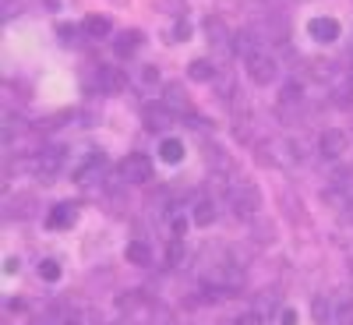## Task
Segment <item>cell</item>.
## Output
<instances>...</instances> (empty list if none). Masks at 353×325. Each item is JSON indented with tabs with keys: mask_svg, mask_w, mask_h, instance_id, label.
<instances>
[{
	"mask_svg": "<svg viewBox=\"0 0 353 325\" xmlns=\"http://www.w3.org/2000/svg\"><path fill=\"white\" fill-rule=\"evenodd\" d=\"M230 205H233V213H237V216H258V209H261L258 184L248 181V177H241V181L230 188Z\"/></svg>",
	"mask_w": 353,
	"mask_h": 325,
	"instance_id": "2",
	"label": "cell"
},
{
	"mask_svg": "<svg viewBox=\"0 0 353 325\" xmlns=\"http://www.w3.org/2000/svg\"><path fill=\"white\" fill-rule=\"evenodd\" d=\"M188 78H191V81H216L212 61H201V57H198V61H191V64H188Z\"/></svg>",
	"mask_w": 353,
	"mask_h": 325,
	"instance_id": "21",
	"label": "cell"
},
{
	"mask_svg": "<svg viewBox=\"0 0 353 325\" xmlns=\"http://www.w3.org/2000/svg\"><path fill=\"white\" fill-rule=\"evenodd\" d=\"M152 8H156V11H166V14H176V18H184V14H188V0H152Z\"/></svg>",
	"mask_w": 353,
	"mask_h": 325,
	"instance_id": "25",
	"label": "cell"
},
{
	"mask_svg": "<svg viewBox=\"0 0 353 325\" xmlns=\"http://www.w3.org/2000/svg\"><path fill=\"white\" fill-rule=\"evenodd\" d=\"M233 325H261V318H258L254 311H248V315H241V318H233Z\"/></svg>",
	"mask_w": 353,
	"mask_h": 325,
	"instance_id": "35",
	"label": "cell"
},
{
	"mask_svg": "<svg viewBox=\"0 0 353 325\" xmlns=\"http://www.w3.org/2000/svg\"><path fill=\"white\" fill-rule=\"evenodd\" d=\"M117 4H124V0H117Z\"/></svg>",
	"mask_w": 353,
	"mask_h": 325,
	"instance_id": "41",
	"label": "cell"
},
{
	"mask_svg": "<svg viewBox=\"0 0 353 325\" xmlns=\"http://www.w3.org/2000/svg\"><path fill=\"white\" fill-rule=\"evenodd\" d=\"M251 311L261 318V322H272L276 315H283V297L276 290H261L258 297H254V304H251Z\"/></svg>",
	"mask_w": 353,
	"mask_h": 325,
	"instance_id": "7",
	"label": "cell"
},
{
	"mask_svg": "<svg viewBox=\"0 0 353 325\" xmlns=\"http://www.w3.org/2000/svg\"><path fill=\"white\" fill-rule=\"evenodd\" d=\"M121 177H124V184H149L152 181V159L145 152H131L121 163Z\"/></svg>",
	"mask_w": 353,
	"mask_h": 325,
	"instance_id": "3",
	"label": "cell"
},
{
	"mask_svg": "<svg viewBox=\"0 0 353 325\" xmlns=\"http://www.w3.org/2000/svg\"><path fill=\"white\" fill-rule=\"evenodd\" d=\"M205 36H209L212 46H226V43H233V32L226 28L223 18H205Z\"/></svg>",
	"mask_w": 353,
	"mask_h": 325,
	"instance_id": "14",
	"label": "cell"
},
{
	"mask_svg": "<svg viewBox=\"0 0 353 325\" xmlns=\"http://www.w3.org/2000/svg\"><path fill=\"white\" fill-rule=\"evenodd\" d=\"M279 325H297V311H293V308H283V315H279Z\"/></svg>",
	"mask_w": 353,
	"mask_h": 325,
	"instance_id": "36",
	"label": "cell"
},
{
	"mask_svg": "<svg viewBox=\"0 0 353 325\" xmlns=\"http://www.w3.org/2000/svg\"><path fill=\"white\" fill-rule=\"evenodd\" d=\"M96 78H99V88H103L106 96H121L124 88H128V75H124V68H110V64H99Z\"/></svg>",
	"mask_w": 353,
	"mask_h": 325,
	"instance_id": "6",
	"label": "cell"
},
{
	"mask_svg": "<svg viewBox=\"0 0 353 325\" xmlns=\"http://www.w3.org/2000/svg\"><path fill=\"white\" fill-rule=\"evenodd\" d=\"M57 36H61V43H78V28L74 25H57Z\"/></svg>",
	"mask_w": 353,
	"mask_h": 325,
	"instance_id": "34",
	"label": "cell"
},
{
	"mask_svg": "<svg viewBox=\"0 0 353 325\" xmlns=\"http://www.w3.org/2000/svg\"><path fill=\"white\" fill-rule=\"evenodd\" d=\"M99 170H103V152L88 156V159H85V163L74 170V181H78V184H92V177H96Z\"/></svg>",
	"mask_w": 353,
	"mask_h": 325,
	"instance_id": "17",
	"label": "cell"
},
{
	"mask_svg": "<svg viewBox=\"0 0 353 325\" xmlns=\"http://www.w3.org/2000/svg\"><path fill=\"white\" fill-rule=\"evenodd\" d=\"M188 39H191V21L181 18V21L173 25V43H188Z\"/></svg>",
	"mask_w": 353,
	"mask_h": 325,
	"instance_id": "32",
	"label": "cell"
},
{
	"mask_svg": "<svg viewBox=\"0 0 353 325\" xmlns=\"http://www.w3.org/2000/svg\"><path fill=\"white\" fill-rule=\"evenodd\" d=\"M251 237H254V244H272V241H276V223H269V219H254Z\"/></svg>",
	"mask_w": 353,
	"mask_h": 325,
	"instance_id": "22",
	"label": "cell"
},
{
	"mask_svg": "<svg viewBox=\"0 0 353 325\" xmlns=\"http://www.w3.org/2000/svg\"><path fill=\"white\" fill-rule=\"evenodd\" d=\"M138 46H141V32H138V28H124V32H117V39H113V53L117 57H134Z\"/></svg>",
	"mask_w": 353,
	"mask_h": 325,
	"instance_id": "11",
	"label": "cell"
},
{
	"mask_svg": "<svg viewBox=\"0 0 353 325\" xmlns=\"http://www.w3.org/2000/svg\"><path fill=\"white\" fill-rule=\"evenodd\" d=\"M4 273H8V276L18 273V258H8V262H4Z\"/></svg>",
	"mask_w": 353,
	"mask_h": 325,
	"instance_id": "37",
	"label": "cell"
},
{
	"mask_svg": "<svg viewBox=\"0 0 353 325\" xmlns=\"http://www.w3.org/2000/svg\"><path fill=\"white\" fill-rule=\"evenodd\" d=\"M350 283H353V265H350Z\"/></svg>",
	"mask_w": 353,
	"mask_h": 325,
	"instance_id": "39",
	"label": "cell"
},
{
	"mask_svg": "<svg viewBox=\"0 0 353 325\" xmlns=\"http://www.w3.org/2000/svg\"><path fill=\"white\" fill-rule=\"evenodd\" d=\"M248 78L254 81V85H269V81H276V75H279V64L272 61L265 50H258L254 57H248Z\"/></svg>",
	"mask_w": 353,
	"mask_h": 325,
	"instance_id": "4",
	"label": "cell"
},
{
	"mask_svg": "<svg viewBox=\"0 0 353 325\" xmlns=\"http://www.w3.org/2000/svg\"><path fill=\"white\" fill-rule=\"evenodd\" d=\"M163 106H166L170 113H191V99H188V92H184L181 81H170V85H166Z\"/></svg>",
	"mask_w": 353,
	"mask_h": 325,
	"instance_id": "9",
	"label": "cell"
},
{
	"mask_svg": "<svg viewBox=\"0 0 353 325\" xmlns=\"http://www.w3.org/2000/svg\"><path fill=\"white\" fill-rule=\"evenodd\" d=\"M170 117H173V113H170L163 103L141 110V121H145V128H149V131H166V128H170Z\"/></svg>",
	"mask_w": 353,
	"mask_h": 325,
	"instance_id": "13",
	"label": "cell"
},
{
	"mask_svg": "<svg viewBox=\"0 0 353 325\" xmlns=\"http://www.w3.org/2000/svg\"><path fill=\"white\" fill-rule=\"evenodd\" d=\"M350 64H353V50H350Z\"/></svg>",
	"mask_w": 353,
	"mask_h": 325,
	"instance_id": "40",
	"label": "cell"
},
{
	"mask_svg": "<svg viewBox=\"0 0 353 325\" xmlns=\"http://www.w3.org/2000/svg\"><path fill=\"white\" fill-rule=\"evenodd\" d=\"M138 85L141 88H156L159 85V68L156 64H141L138 68Z\"/></svg>",
	"mask_w": 353,
	"mask_h": 325,
	"instance_id": "26",
	"label": "cell"
},
{
	"mask_svg": "<svg viewBox=\"0 0 353 325\" xmlns=\"http://www.w3.org/2000/svg\"><path fill=\"white\" fill-rule=\"evenodd\" d=\"M61 166H64V149H46L39 156V163H36V173L43 177V181H53V177L61 173Z\"/></svg>",
	"mask_w": 353,
	"mask_h": 325,
	"instance_id": "10",
	"label": "cell"
},
{
	"mask_svg": "<svg viewBox=\"0 0 353 325\" xmlns=\"http://www.w3.org/2000/svg\"><path fill=\"white\" fill-rule=\"evenodd\" d=\"M258 163L261 166H293V163H301V145H290L283 138L261 141L258 145Z\"/></svg>",
	"mask_w": 353,
	"mask_h": 325,
	"instance_id": "1",
	"label": "cell"
},
{
	"mask_svg": "<svg viewBox=\"0 0 353 325\" xmlns=\"http://www.w3.org/2000/svg\"><path fill=\"white\" fill-rule=\"evenodd\" d=\"M216 223V201H198L194 205V226H212Z\"/></svg>",
	"mask_w": 353,
	"mask_h": 325,
	"instance_id": "23",
	"label": "cell"
},
{
	"mask_svg": "<svg viewBox=\"0 0 353 325\" xmlns=\"http://www.w3.org/2000/svg\"><path fill=\"white\" fill-rule=\"evenodd\" d=\"M332 322H336V325H353V301H339Z\"/></svg>",
	"mask_w": 353,
	"mask_h": 325,
	"instance_id": "29",
	"label": "cell"
},
{
	"mask_svg": "<svg viewBox=\"0 0 353 325\" xmlns=\"http://www.w3.org/2000/svg\"><path fill=\"white\" fill-rule=\"evenodd\" d=\"M32 205H36L32 195H18V198H14V213H18V216H32Z\"/></svg>",
	"mask_w": 353,
	"mask_h": 325,
	"instance_id": "33",
	"label": "cell"
},
{
	"mask_svg": "<svg viewBox=\"0 0 353 325\" xmlns=\"http://www.w3.org/2000/svg\"><path fill=\"white\" fill-rule=\"evenodd\" d=\"M307 36L314 39V43H336L339 39V21L336 18H311L307 21Z\"/></svg>",
	"mask_w": 353,
	"mask_h": 325,
	"instance_id": "8",
	"label": "cell"
},
{
	"mask_svg": "<svg viewBox=\"0 0 353 325\" xmlns=\"http://www.w3.org/2000/svg\"><path fill=\"white\" fill-rule=\"evenodd\" d=\"M301 99H304V85H301L297 78H290V81L279 88V103H283V110H286V106H297Z\"/></svg>",
	"mask_w": 353,
	"mask_h": 325,
	"instance_id": "20",
	"label": "cell"
},
{
	"mask_svg": "<svg viewBox=\"0 0 353 325\" xmlns=\"http://www.w3.org/2000/svg\"><path fill=\"white\" fill-rule=\"evenodd\" d=\"M39 279L57 283V279H61V265H57L53 258H43V262H39Z\"/></svg>",
	"mask_w": 353,
	"mask_h": 325,
	"instance_id": "28",
	"label": "cell"
},
{
	"mask_svg": "<svg viewBox=\"0 0 353 325\" xmlns=\"http://www.w3.org/2000/svg\"><path fill=\"white\" fill-rule=\"evenodd\" d=\"M124 258H128L131 265H141V269H145V265H152V248L145 244V241H131L128 251H124Z\"/></svg>",
	"mask_w": 353,
	"mask_h": 325,
	"instance_id": "19",
	"label": "cell"
},
{
	"mask_svg": "<svg viewBox=\"0 0 353 325\" xmlns=\"http://www.w3.org/2000/svg\"><path fill=\"white\" fill-rule=\"evenodd\" d=\"M81 32H85L88 39H103V36H110V18H103V14H88V18L81 21Z\"/></svg>",
	"mask_w": 353,
	"mask_h": 325,
	"instance_id": "15",
	"label": "cell"
},
{
	"mask_svg": "<svg viewBox=\"0 0 353 325\" xmlns=\"http://www.w3.org/2000/svg\"><path fill=\"white\" fill-rule=\"evenodd\" d=\"M46 223L53 226V230H71L74 223H78V209H74V205H53V213L46 216Z\"/></svg>",
	"mask_w": 353,
	"mask_h": 325,
	"instance_id": "12",
	"label": "cell"
},
{
	"mask_svg": "<svg viewBox=\"0 0 353 325\" xmlns=\"http://www.w3.org/2000/svg\"><path fill=\"white\" fill-rule=\"evenodd\" d=\"M311 315H314V322H325L329 315H336V308L329 304V297H314L311 301Z\"/></svg>",
	"mask_w": 353,
	"mask_h": 325,
	"instance_id": "27",
	"label": "cell"
},
{
	"mask_svg": "<svg viewBox=\"0 0 353 325\" xmlns=\"http://www.w3.org/2000/svg\"><path fill=\"white\" fill-rule=\"evenodd\" d=\"M233 53H241L244 57V61H248V57H254L261 46H258V39H254V32H233Z\"/></svg>",
	"mask_w": 353,
	"mask_h": 325,
	"instance_id": "18",
	"label": "cell"
},
{
	"mask_svg": "<svg viewBox=\"0 0 353 325\" xmlns=\"http://www.w3.org/2000/svg\"><path fill=\"white\" fill-rule=\"evenodd\" d=\"M46 8H61V0H46Z\"/></svg>",
	"mask_w": 353,
	"mask_h": 325,
	"instance_id": "38",
	"label": "cell"
},
{
	"mask_svg": "<svg viewBox=\"0 0 353 325\" xmlns=\"http://www.w3.org/2000/svg\"><path fill=\"white\" fill-rule=\"evenodd\" d=\"M159 159H163V163H181V159H184V141L166 135V138L159 141Z\"/></svg>",
	"mask_w": 353,
	"mask_h": 325,
	"instance_id": "16",
	"label": "cell"
},
{
	"mask_svg": "<svg viewBox=\"0 0 353 325\" xmlns=\"http://www.w3.org/2000/svg\"><path fill=\"white\" fill-rule=\"evenodd\" d=\"M138 304H141L138 290H128V293H121V297H117V311H134Z\"/></svg>",
	"mask_w": 353,
	"mask_h": 325,
	"instance_id": "30",
	"label": "cell"
},
{
	"mask_svg": "<svg viewBox=\"0 0 353 325\" xmlns=\"http://www.w3.org/2000/svg\"><path fill=\"white\" fill-rule=\"evenodd\" d=\"M184 258H188L184 241H181V237H173V241L166 244V265H184Z\"/></svg>",
	"mask_w": 353,
	"mask_h": 325,
	"instance_id": "24",
	"label": "cell"
},
{
	"mask_svg": "<svg viewBox=\"0 0 353 325\" xmlns=\"http://www.w3.org/2000/svg\"><path fill=\"white\" fill-rule=\"evenodd\" d=\"M346 198H350V191H339V188H329V191H321V201L336 205V209H343V205H346Z\"/></svg>",
	"mask_w": 353,
	"mask_h": 325,
	"instance_id": "31",
	"label": "cell"
},
{
	"mask_svg": "<svg viewBox=\"0 0 353 325\" xmlns=\"http://www.w3.org/2000/svg\"><path fill=\"white\" fill-rule=\"evenodd\" d=\"M318 149H321V156H325V159H339V156L350 149V138H346V131L329 128V131L318 135Z\"/></svg>",
	"mask_w": 353,
	"mask_h": 325,
	"instance_id": "5",
	"label": "cell"
}]
</instances>
